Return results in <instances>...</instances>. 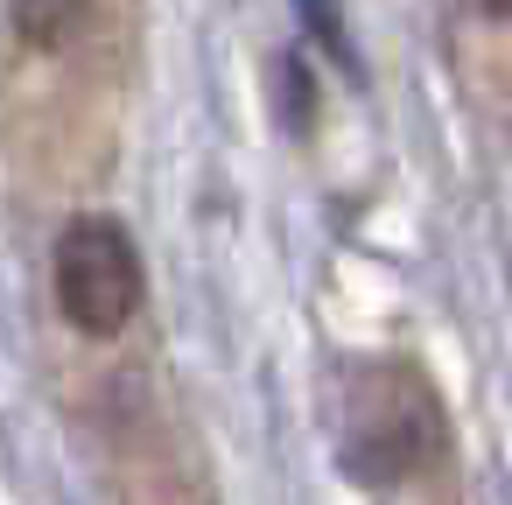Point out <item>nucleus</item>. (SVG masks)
Wrapping results in <instances>:
<instances>
[{
    "instance_id": "f257e3e1",
    "label": "nucleus",
    "mask_w": 512,
    "mask_h": 505,
    "mask_svg": "<svg viewBox=\"0 0 512 505\" xmlns=\"http://www.w3.org/2000/svg\"><path fill=\"white\" fill-rule=\"evenodd\" d=\"M449 442V421L428 393L421 372H400V365H372L358 386H351V421H344V456L358 477L372 484H400V477H421Z\"/></svg>"
},
{
    "instance_id": "f03ea898",
    "label": "nucleus",
    "mask_w": 512,
    "mask_h": 505,
    "mask_svg": "<svg viewBox=\"0 0 512 505\" xmlns=\"http://www.w3.org/2000/svg\"><path fill=\"white\" fill-rule=\"evenodd\" d=\"M57 302L85 337H113L141 309V253L113 218H71L57 239Z\"/></svg>"
},
{
    "instance_id": "7ed1b4c3",
    "label": "nucleus",
    "mask_w": 512,
    "mask_h": 505,
    "mask_svg": "<svg viewBox=\"0 0 512 505\" xmlns=\"http://www.w3.org/2000/svg\"><path fill=\"white\" fill-rule=\"evenodd\" d=\"M92 15H99V0H8V22H15V36L29 43V50H71L85 29H92Z\"/></svg>"
},
{
    "instance_id": "20e7f679",
    "label": "nucleus",
    "mask_w": 512,
    "mask_h": 505,
    "mask_svg": "<svg viewBox=\"0 0 512 505\" xmlns=\"http://www.w3.org/2000/svg\"><path fill=\"white\" fill-rule=\"evenodd\" d=\"M484 8H491V15H512V0H484Z\"/></svg>"
}]
</instances>
